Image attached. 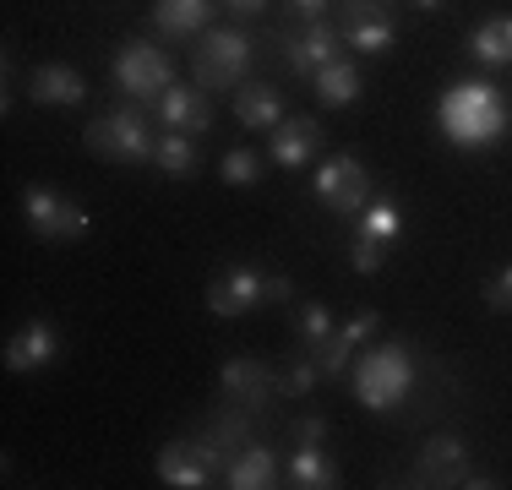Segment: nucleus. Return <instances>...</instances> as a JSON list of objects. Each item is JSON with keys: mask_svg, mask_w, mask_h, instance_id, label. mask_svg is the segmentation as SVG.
I'll return each mask as SVG.
<instances>
[{"mask_svg": "<svg viewBox=\"0 0 512 490\" xmlns=\"http://www.w3.org/2000/svg\"><path fill=\"white\" fill-rule=\"evenodd\" d=\"M436 126H442V137L463 147V153H485V147H496L512 131V104L502 98V88L485 77H463L453 88L442 93V104H436Z\"/></svg>", "mask_w": 512, "mask_h": 490, "instance_id": "1", "label": "nucleus"}, {"mask_svg": "<svg viewBox=\"0 0 512 490\" xmlns=\"http://www.w3.org/2000/svg\"><path fill=\"white\" fill-rule=\"evenodd\" d=\"M82 142H88V153L109 158V164H153V153H158L153 120L137 104H115L109 115H99L82 131Z\"/></svg>", "mask_w": 512, "mask_h": 490, "instance_id": "2", "label": "nucleus"}, {"mask_svg": "<svg viewBox=\"0 0 512 490\" xmlns=\"http://www.w3.org/2000/svg\"><path fill=\"white\" fill-rule=\"evenodd\" d=\"M251 60H256V39H251V33L207 28L202 44H197V55H191V77H197V88H207V93H224V88L235 93L240 82H246Z\"/></svg>", "mask_w": 512, "mask_h": 490, "instance_id": "3", "label": "nucleus"}, {"mask_svg": "<svg viewBox=\"0 0 512 490\" xmlns=\"http://www.w3.org/2000/svg\"><path fill=\"white\" fill-rule=\"evenodd\" d=\"M414 387V360L404 343H376V349H365V360L355 365V392L365 409H382L393 414L398 403L409 398Z\"/></svg>", "mask_w": 512, "mask_h": 490, "instance_id": "4", "label": "nucleus"}, {"mask_svg": "<svg viewBox=\"0 0 512 490\" xmlns=\"http://www.w3.org/2000/svg\"><path fill=\"white\" fill-rule=\"evenodd\" d=\"M311 191H316V202L327 207V213H338V218H355L365 202H371V175H365V164L355 153H333L322 169L311 175Z\"/></svg>", "mask_w": 512, "mask_h": 490, "instance_id": "5", "label": "nucleus"}, {"mask_svg": "<svg viewBox=\"0 0 512 490\" xmlns=\"http://www.w3.org/2000/svg\"><path fill=\"white\" fill-rule=\"evenodd\" d=\"M109 77H115V88L126 93V98H158L169 82H175V60H169L158 44H148V39H131L115 55Z\"/></svg>", "mask_w": 512, "mask_h": 490, "instance_id": "6", "label": "nucleus"}, {"mask_svg": "<svg viewBox=\"0 0 512 490\" xmlns=\"http://www.w3.org/2000/svg\"><path fill=\"white\" fill-rule=\"evenodd\" d=\"M22 218H28V229L39 240H82L93 229V218L82 213L71 196H60L50 186H28V191H22Z\"/></svg>", "mask_w": 512, "mask_h": 490, "instance_id": "7", "label": "nucleus"}, {"mask_svg": "<svg viewBox=\"0 0 512 490\" xmlns=\"http://www.w3.org/2000/svg\"><path fill=\"white\" fill-rule=\"evenodd\" d=\"M414 474H420V485H474V490L496 485L491 474L469 469V447H463L458 436H447V431L425 436L420 458H414Z\"/></svg>", "mask_w": 512, "mask_h": 490, "instance_id": "8", "label": "nucleus"}, {"mask_svg": "<svg viewBox=\"0 0 512 490\" xmlns=\"http://www.w3.org/2000/svg\"><path fill=\"white\" fill-rule=\"evenodd\" d=\"M158 480H164L169 490H202V485H213L218 474H224V458H218L207 441H191V436H180V441H169L164 452H158Z\"/></svg>", "mask_w": 512, "mask_h": 490, "instance_id": "9", "label": "nucleus"}, {"mask_svg": "<svg viewBox=\"0 0 512 490\" xmlns=\"http://www.w3.org/2000/svg\"><path fill=\"white\" fill-rule=\"evenodd\" d=\"M256 305H267V273L262 267H224V273L207 284V311H213L218 322H235V316L256 311Z\"/></svg>", "mask_w": 512, "mask_h": 490, "instance_id": "10", "label": "nucleus"}, {"mask_svg": "<svg viewBox=\"0 0 512 490\" xmlns=\"http://www.w3.org/2000/svg\"><path fill=\"white\" fill-rule=\"evenodd\" d=\"M153 120L164 131H186V137H202V131H213V104H207V88L197 82H169L164 93L153 98Z\"/></svg>", "mask_w": 512, "mask_h": 490, "instance_id": "11", "label": "nucleus"}, {"mask_svg": "<svg viewBox=\"0 0 512 490\" xmlns=\"http://www.w3.org/2000/svg\"><path fill=\"white\" fill-rule=\"evenodd\" d=\"M338 49H344V28L338 22H300L295 33L284 39V60L295 77H316V71L327 66V60H338Z\"/></svg>", "mask_w": 512, "mask_h": 490, "instance_id": "12", "label": "nucleus"}, {"mask_svg": "<svg viewBox=\"0 0 512 490\" xmlns=\"http://www.w3.org/2000/svg\"><path fill=\"white\" fill-rule=\"evenodd\" d=\"M218 392H224L229 403H240V409H256V414H262L267 403L278 398V376L267 371L262 360H246V354H240V360H224V365H218Z\"/></svg>", "mask_w": 512, "mask_h": 490, "instance_id": "13", "label": "nucleus"}, {"mask_svg": "<svg viewBox=\"0 0 512 490\" xmlns=\"http://www.w3.org/2000/svg\"><path fill=\"white\" fill-rule=\"evenodd\" d=\"M55 360H60V333L50 322H22L6 338V371H17V376H33Z\"/></svg>", "mask_w": 512, "mask_h": 490, "instance_id": "14", "label": "nucleus"}, {"mask_svg": "<svg viewBox=\"0 0 512 490\" xmlns=\"http://www.w3.org/2000/svg\"><path fill=\"white\" fill-rule=\"evenodd\" d=\"M28 98H33V104H50V109H77L82 98H88V82H82L77 66L50 60V66H33L28 71Z\"/></svg>", "mask_w": 512, "mask_h": 490, "instance_id": "15", "label": "nucleus"}, {"mask_svg": "<svg viewBox=\"0 0 512 490\" xmlns=\"http://www.w3.org/2000/svg\"><path fill=\"white\" fill-rule=\"evenodd\" d=\"M316 153H322V126L311 115H295V120H278L273 126V164L278 169H306Z\"/></svg>", "mask_w": 512, "mask_h": 490, "instance_id": "16", "label": "nucleus"}, {"mask_svg": "<svg viewBox=\"0 0 512 490\" xmlns=\"http://www.w3.org/2000/svg\"><path fill=\"white\" fill-rule=\"evenodd\" d=\"M213 11H218V0H158L153 28L164 39H202L213 28Z\"/></svg>", "mask_w": 512, "mask_h": 490, "instance_id": "17", "label": "nucleus"}, {"mask_svg": "<svg viewBox=\"0 0 512 490\" xmlns=\"http://www.w3.org/2000/svg\"><path fill=\"white\" fill-rule=\"evenodd\" d=\"M224 485L229 490H273V485H284V480H278V452L262 447V441H246V447L229 458Z\"/></svg>", "mask_w": 512, "mask_h": 490, "instance_id": "18", "label": "nucleus"}, {"mask_svg": "<svg viewBox=\"0 0 512 490\" xmlns=\"http://www.w3.org/2000/svg\"><path fill=\"white\" fill-rule=\"evenodd\" d=\"M344 44L349 49H360V55H387L398 39V28H393V17L387 11H344Z\"/></svg>", "mask_w": 512, "mask_h": 490, "instance_id": "19", "label": "nucleus"}, {"mask_svg": "<svg viewBox=\"0 0 512 490\" xmlns=\"http://www.w3.org/2000/svg\"><path fill=\"white\" fill-rule=\"evenodd\" d=\"M469 60L474 66H485V71H502L512 66V17H485L480 28L469 33Z\"/></svg>", "mask_w": 512, "mask_h": 490, "instance_id": "20", "label": "nucleus"}, {"mask_svg": "<svg viewBox=\"0 0 512 490\" xmlns=\"http://www.w3.org/2000/svg\"><path fill=\"white\" fill-rule=\"evenodd\" d=\"M235 120L246 131H273L284 120V93L267 88V82H251V88H235Z\"/></svg>", "mask_w": 512, "mask_h": 490, "instance_id": "21", "label": "nucleus"}, {"mask_svg": "<svg viewBox=\"0 0 512 490\" xmlns=\"http://www.w3.org/2000/svg\"><path fill=\"white\" fill-rule=\"evenodd\" d=\"M289 480L284 485H295V490H333L338 485V463L327 458L322 447H311V441H300L295 452H289Z\"/></svg>", "mask_w": 512, "mask_h": 490, "instance_id": "22", "label": "nucleus"}, {"mask_svg": "<svg viewBox=\"0 0 512 490\" xmlns=\"http://www.w3.org/2000/svg\"><path fill=\"white\" fill-rule=\"evenodd\" d=\"M316 98H322L327 109H349L360 98V66L349 55H338V60H327L322 71H316Z\"/></svg>", "mask_w": 512, "mask_h": 490, "instance_id": "23", "label": "nucleus"}, {"mask_svg": "<svg viewBox=\"0 0 512 490\" xmlns=\"http://www.w3.org/2000/svg\"><path fill=\"white\" fill-rule=\"evenodd\" d=\"M153 164H158V175H169V180H186V175H197V164H202V153H197V137H186V131H164V137H158V153H153Z\"/></svg>", "mask_w": 512, "mask_h": 490, "instance_id": "24", "label": "nucleus"}, {"mask_svg": "<svg viewBox=\"0 0 512 490\" xmlns=\"http://www.w3.org/2000/svg\"><path fill=\"white\" fill-rule=\"evenodd\" d=\"M246 436H251V414L240 409V403H235L229 414H218L213 425H207V447H213L218 458H224V469H229V458H235V452L246 447Z\"/></svg>", "mask_w": 512, "mask_h": 490, "instance_id": "25", "label": "nucleus"}, {"mask_svg": "<svg viewBox=\"0 0 512 490\" xmlns=\"http://www.w3.org/2000/svg\"><path fill=\"white\" fill-rule=\"evenodd\" d=\"M398 229H404V207H398L393 196H376V202L360 207V229H355V235L387 245V240H398Z\"/></svg>", "mask_w": 512, "mask_h": 490, "instance_id": "26", "label": "nucleus"}, {"mask_svg": "<svg viewBox=\"0 0 512 490\" xmlns=\"http://www.w3.org/2000/svg\"><path fill=\"white\" fill-rule=\"evenodd\" d=\"M338 327H333V316H327V305L322 300H306L295 311V338H300V349H316V343H327Z\"/></svg>", "mask_w": 512, "mask_h": 490, "instance_id": "27", "label": "nucleus"}, {"mask_svg": "<svg viewBox=\"0 0 512 490\" xmlns=\"http://www.w3.org/2000/svg\"><path fill=\"white\" fill-rule=\"evenodd\" d=\"M218 175H224V186H256V180H262V158H256L251 147H229Z\"/></svg>", "mask_w": 512, "mask_h": 490, "instance_id": "28", "label": "nucleus"}, {"mask_svg": "<svg viewBox=\"0 0 512 490\" xmlns=\"http://www.w3.org/2000/svg\"><path fill=\"white\" fill-rule=\"evenodd\" d=\"M311 360H316V371L322 376H338V371H349V354H355V343H349L344 333H333L327 343H316V349H306Z\"/></svg>", "mask_w": 512, "mask_h": 490, "instance_id": "29", "label": "nucleus"}, {"mask_svg": "<svg viewBox=\"0 0 512 490\" xmlns=\"http://www.w3.org/2000/svg\"><path fill=\"white\" fill-rule=\"evenodd\" d=\"M316 382H322V371H316V360L306 354V360H295L284 376H278V398H311Z\"/></svg>", "mask_w": 512, "mask_h": 490, "instance_id": "30", "label": "nucleus"}, {"mask_svg": "<svg viewBox=\"0 0 512 490\" xmlns=\"http://www.w3.org/2000/svg\"><path fill=\"white\" fill-rule=\"evenodd\" d=\"M349 267H355L360 278H376V273L387 267V245H382V240L355 235V240H349Z\"/></svg>", "mask_w": 512, "mask_h": 490, "instance_id": "31", "label": "nucleus"}, {"mask_svg": "<svg viewBox=\"0 0 512 490\" xmlns=\"http://www.w3.org/2000/svg\"><path fill=\"white\" fill-rule=\"evenodd\" d=\"M338 333H344V338L360 349V343H371L376 333H382V311H360V316H349V322L338 327Z\"/></svg>", "mask_w": 512, "mask_h": 490, "instance_id": "32", "label": "nucleus"}, {"mask_svg": "<svg viewBox=\"0 0 512 490\" xmlns=\"http://www.w3.org/2000/svg\"><path fill=\"white\" fill-rule=\"evenodd\" d=\"M485 305H491V311H512V267L485 284Z\"/></svg>", "mask_w": 512, "mask_h": 490, "instance_id": "33", "label": "nucleus"}, {"mask_svg": "<svg viewBox=\"0 0 512 490\" xmlns=\"http://www.w3.org/2000/svg\"><path fill=\"white\" fill-rule=\"evenodd\" d=\"M295 436H300V441H311V447H322L327 420H322V414H300V420H295Z\"/></svg>", "mask_w": 512, "mask_h": 490, "instance_id": "34", "label": "nucleus"}, {"mask_svg": "<svg viewBox=\"0 0 512 490\" xmlns=\"http://www.w3.org/2000/svg\"><path fill=\"white\" fill-rule=\"evenodd\" d=\"M295 22H322L327 17V0H284Z\"/></svg>", "mask_w": 512, "mask_h": 490, "instance_id": "35", "label": "nucleus"}, {"mask_svg": "<svg viewBox=\"0 0 512 490\" xmlns=\"http://www.w3.org/2000/svg\"><path fill=\"white\" fill-rule=\"evenodd\" d=\"M284 300H295V284L284 273H267V305H284Z\"/></svg>", "mask_w": 512, "mask_h": 490, "instance_id": "36", "label": "nucleus"}, {"mask_svg": "<svg viewBox=\"0 0 512 490\" xmlns=\"http://www.w3.org/2000/svg\"><path fill=\"white\" fill-rule=\"evenodd\" d=\"M224 11H235V17H262L267 11V0H218Z\"/></svg>", "mask_w": 512, "mask_h": 490, "instance_id": "37", "label": "nucleus"}, {"mask_svg": "<svg viewBox=\"0 0 512 490\" xmlns=\"http://www.w3.org/2000/svg\"><path fill=\"white\" fill-rule=\"evenodd\" d=\"M344 11H382V0H344Z\"/></svg>", "mask_w": 512, "mask_h": 490, "instance_id": "38", "label": "nucleus"}, {"mask_svg": "<svg viewBox=\"0 0 512 490\" xmlns=\"http://www.w3.org/2000/svg\"><path fill=\"white\" fill-rule=\"evenodd\" d=\"M414 6H420V11H436V6H442V0H414Z\"/></svg>", "mask_w": 512, "mask_h": 490, "instance_id": "39", "label": "nucleus"}]
</instances>
